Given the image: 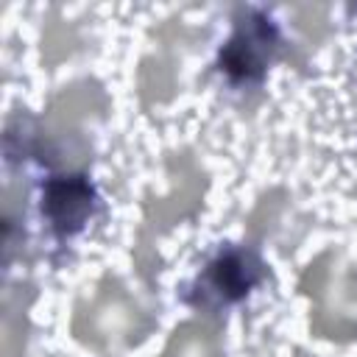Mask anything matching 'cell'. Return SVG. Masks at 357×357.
<instances>
[{"label": "cell", "mask_w": 357, "mask_h": 357, "mask_svg": "<svg viewBox=\"0 0 357 357\" xmlns=\"http://www.w3.org/2000/svg\"><path fill=\"white\" fill-rule=\"evenodd\" d=\"M73 47H75L73 31H70L64 22H47V28H45V45H42L45 59H47L50 64H56V61H61L64 56H70Z\"/></svg>", "instance_id": "11"}, {"label": "cell", "mask_w": 357, "mask_h": 357, "mask_svg": "<svg viewBox=\"0 0 357 357\" xmlns=\"http://www.w3.org/2000/svg\"><path fill=\"white\" fill-rule=\"evenodd\" d=\"M170 176H173V190L162 201L151 204L148 209L159 223H173L176 218L190 215L198 206L201 192H204V173L195 167L190 156H173Z\"/></svg>", "instance_id": "4"}, {"label": "cell", "mask_w": 357, "mask_h": 357, "mask_svg": "<svg viewBox=\"0 0 357 357\" xmlns=\"http://www.w3.org/2000/svg\"><path fill=\"white\" fill-rule=\"evenodd\" d=\"M209 279L226 298H240L251 284L262 279V262L248 251L226 254L218 262H212Z\"/></svg>", "instance_id": "6"}, {"label": "cell", "mask_w": 357, "mask_h": 357, "mask_svg": "<svg viewBox=\"0 0 357 357\" xmlns=\"http://www.w3.org/2000/svg\"><path fill=\"white\" fill-rule=\"evenodd\" d=\"M162 357H223L220 332L206 321H187L173 329Z\"/></svg>", "instance_id": "7"}, {"label": "cell", "mask_w": 357, "mask_h": 357, "mask_svg": "<svg viewBox=\"0 0 357 357\" xmlns=\"http://www.w3.org/2000/svg\"><path fill=\"white\" fill-rule=\"evenodd\" d=\"M151 332L148 312L117 282L106 279L89 298H81L73 312V335L84 346L109 354L114 349L139 343Z\"/></svg>", "instance_id": "1"}, {"label": "cell", "mask_w": 357, "mask_h": 357, "mask_svg": "<svg viewBox=\"0 0 357 357\" xmlns=\"http://www.w3.org/2000/svg\"><path fill=\"white\" fill-rule=\"evenodd\" d=\"M92 209V190L81 178H53L45 190V212L59 231L84 226Z\"/></svg>", "instance_id": "5"}, {"label": "cell", "mask_w": 357, "mask_h": 357, "mask_svg": "<svg viewBox=\"0 0 357 357\" xmlns=\"http://www.w3.org/2000/svg\"><path fill=\"white\" fill-rule=\"evenodd\" d=\"M22 195H25L22 184H8V187H6V195H3V212H6L8 220L17 215V206L22 209Z\"/></svg>", "instance_id": "14"}, {"label": "cell", "mask_w": 357, "mask_h": 357, "mask_svg": "<svg viewBox=\"0 0 357 357\" xmlns=\"http://www.w3.org/2000/svg\"><path fill=\"white\" fill-rule=\"evenodd\" d=\"M296 25L310 36H321L326 28V8L324 6H298L296 8Z\"/></svg>", "instance_id": "13"}, {"label": "cell", "mask_w": 357, "mask_h": 357, "mask_svg": "<svg viewBox=\"0 0 357 357\" xmlns=\"http://www.w3.org/2000/svg\"><path fill=\"white\" fill-rule=\"evenodd\" d=\"M31 298L28 287H14L3 301L0 326V357H25V304Z\"/></svg>", "instance_id": "8"}, {"label": "cell", "mask_w": 357, "mask_h": 357, "mask_svg": "<svg viewBox=\"0 0 357 357\" xmlns=\"http://www.w3.org/2000/svg\"><path fill=\"white\" fill-rule=\"evenodd\" d=\"M176 89V73L167 61L162 59H145L139 64V95L145 103H159L167 100Z\"/></svg>", "instance_id": "9"}, {"label": "cell", "mask_w": 357, "mask_h": 357, "mask_svg": "<svg viewBox=\"0 0 357 357\" xmlns=\"http://www.w3.org/2000/svg\"><path fill=\"white\" fill-rule=\"evenodd\" d=\"M271 25L262 17H248V22H240L234 39L220 53V64L237 78H254L262 73V64L271 53Z\"/></svg>", "instance_id": "3"}, {"label": "cell", "mask_w": 357, "mask_h": 357, "mask_svg": "<svg viewBox=\"0 0 357 357\" xmlns=\"http://www.w3.org/2000/svg\"><path fill=\"white\" fill-rule=\"evenodd\" d=\"M310 326H312L315 335L332 337V340H351V337H357V318H351L346 312H337V310H326V307L312 312Z\"/></svg>", "instance_id": "10"}, {"label": "cell", "mask_w": 357, "mask_h": 357, "mask_svg": "<svg viewBox=\"0 0 357 357\" xmlns=\"http://www.w3.org/2000/svg\"><path fill=\"white\" fill-rule=\"evenodd\" d=\"M103 109V89L95 81H75L53 98L45 114V137H81V123L100 114Z\"/></svg>", "instance_id": "2"}, {"label": "cell", "mask_w": 357, "mask_h": 357, "mask_svg": "<svg viewBox=\"0 0 357 357\" xmlns=\"http://www.w3.org/2000/svg\"><path fill=\"white\" fill-rule=\"evenodd\" d=\"M332 262L335 257L332 254H321L301 276V290L312 298H324V293L329 290V282H332Z\"/></svg>", "instance_id": "12"}]
</instances>
